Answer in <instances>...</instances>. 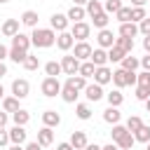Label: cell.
Returning a JSON list of instances; mask_svg holds the SVG:
<instances>
[{"label": "cell", "mask_w": 150, "mask_h": 150, "mask_svg": "<svg viewBox=\"0 0 150 150\" xmlns=\"http://www.w3.org/2000/svg\"><path fill=\"white\" fill-rule=\"evenodd\" d=\"M30 42H33V47H38V49L52 47V45H56V30H52V28H33Z\"/></svg>", "instance_id": "obj_1"}, {"label": "cell", "mask_w": 150, "mask_h": 150, "mask_svg": "<svg viewBox=\"0 0 150 150\" xmlns=\"http://www.w3.org/2000/svg\"><path fill=\"white\" fill-rule=\"evenodd\" d=\"M61 89H63V84L59 82V77H45V80H42V84H40V91H42L47 98L61 96Z\"/></svg>", "instance_id": "obj_2"}, {"label": "cell", "mask_w": 150, "mask_h": 150, "mask_svg": "<svg viewBox=\"0 0 150 150\" xmlns=\"http://www.w3.org/2000/svg\"><path fill=\"white\" fill-rule=\"evenodd\" d=\"M70 35L77 40V42H87V38L91 35V26L87 23V21H80V23H73V28H70Z\"/></svg>", "instance_id": "obj_3"}, {"label": "cell", "mask_w": 150, "mask_h": 150, "mask_svg": "<svg viewBox=\"0 0 150 150\" xmlns=\"http://www.w3.org/2000/svg\"><path fill=\"white\" fill-rule=\"evenodd\" d=\"M80 63H82V61H77L73 54H66V56L61 59V68H63V73H66L68 77H73V75L80 73Z\"/></svg>", "instance_id": "obj_4"}, {"label": "cell", "mask_w": 150, "mask_h": 150, "mask_svg": "<svg viewBox=\"0 0 150 150\" xmlns=\"http://www.w3.org/2000/svg\"><path fill=\"white\" fill-rule=\"evenodd\" d=\"M91 45L89 42H75V47H73V56L77 59V61H89L91 59Z\"/></svg>", "instance_id": "obj_5"}, {"label": "cell", "mask_w": 150, "mask_h": 150, "mask_svg": "<svg viewBox=\"0 0 150 150\" xmlns=\"http://www.w3.org/2000/svg\"><path fill=\"white\" fill-rule=\"evenodd\" d=\"M28 91H30L28 80L19 77V80H14V82H12V96H16L19 101H21V98H26V96H28Z\"/></svg>", "instance_id": "obj_6"}, {"label": "cell", "mask_w": 150, "mask_h": 150, "mask_svg": "<svg viewBox=\"0 0 150 150\" xmlns=\"http://www.w3.org/2000/svg\"><path fill=\"white\" fill-rule=\"evenodd\" d=\"M56 47H59L61 52H70V49L75 47V38L70 35V30H63V33L56 35Z\"/></svg>", "instance_id": "obj_7"}, {"label": "cell", "mask_w": 150, "mask_h": 150, "mask_svg": "<svg viewBox=\"0 0 150 150\" xmlns=\"http://www.w3.org/2000/svg\"><path fill=\"white\" fill-rule=\"evenodd\" d=\"M26 138H28V131H26L23 127L14 124V127L9 129V141H12V145H23Z\"/></svg>", "instance_id": "obj_8"}, {"label": "cell", "mask_w": 150, "mask_h": 150, "mask_svg": "<svg viewBox=\"0 0 150 150\" xmlns=\"http://www.w3.org/2000/svg\"><path fill=\"white\" fill-rule=\"evenodd\" d=\"M49 26H52V30H56V33H63V30H68V16L66 14H52V19H49Z\"/></svg>", "instance_id": "obj_9"}, {"label": "cell", "mask_w": 150, "mask_h": 150, "mask_svg": "<svg viewBox=\"0 0 150 150\" xmlns=\"http://www.w3.org/2000/svg\"><path fill=\"white\" fill-rule=\"evenodd\" d=\"M96 42H98V47H101V49H110V47L115 45V35H112V30H108V28L98 30Z\"/></svg>", "instance_id": "obj_10"}, {"label": "cell", "mask_w": 150, "mask_h": 150, "mask_svg": "<svg viewBox=\"0 0 150 150\" xmlns=\"http://www.w3.org/2000/svg\"><path fill=\"white\" fill-rule=\"evenodd\" d=\"M84 96H87V101H91V103H96V101H101L103 96H105V91H103V87L101 84H87V89H84Z\"/></svg>", "instance_id": "obj_11"}, {"label": "cell", "mask_w": 150, "mask_h": 150, "mask_svg": "<svg viewBox=\"0 0 150 150\" xmlns=\"http://www.w3.org/2000/svg\"><path fill=\"white\" fill-rule=\"evenodd\" d=\"M94 82L96 84H108V82H112V70L108 68V66H101V68H96V73H94Z\"/></svg>", "instance_id": "obj_12"}, {"label": "cell", "mask_w": 150, "mask_h": 150, "mask_svg": "<svg viewBox=\"0 0 150 150\" xmlns=\"http://www.w3.org/2000/svg\"><path fill=\"white\" fill-rule=\"evenodd\" d=\"M112 84H115L117 89H122V87H129V70H124V68H117V70H112Z\"/></svg>", "instance_id": "obj_13"}, {"label": "cell", "mask_w": 150, "mask_h": 150, "mask_svg": "<svg viewBox=\"0 0 150 150\" xmlns=\"http://www.w3.org/2000/svg\"><path fill=\"white\" fill-rule=\"evenodd\" d=\"M21 30H19V19H5V23H2V35L5 38H14V35H19Z\"/></svg>", "instance_id": "obj_14"}, {"label": "cell", "mask_w": 150, "mask_h": 150, "mask_svg": "<svg viewBox=\"0 0 150 150\" xmlns=\"http://www.w3.org/2000/svg\"><path fill=\"white\" fill-rule=\"evenodd\" d=\"M68 143H70V145H73L75 150H84L89 141H87V134H84V131H73V134H70V141H68Z\"/></svg>", "instance_id": "obj_15"}, {"label": "cell", "mask_w": 150, "mask_h": 150, "mask_svg": "<svg viewBox=\"0 0 150 150\" xmlns=\"http://www.w3.org/2000/svg\"><path fill=\"white\" fill-rule=\"evenodd\" d=\"M42 124L54 129V127H59V124H61V115H59L56 110H45V112H42Z\"/></svg>", "instance_id": "obj_16"}, {"label": "cell", "mask_w": 150, "mask_h": 150, "mask_svg": "<svg viewBox=\"0 0 150 150\" xmlns=\"http://www.w3.org/2000/svg\"><path fill=\"white\" fill-rule=\"evenodd\" d=\"M38 143H40L42 148H47V145L54 143V131H52V127H42V129L38 131Z\"/></svg>", "instance_id": "obj_17"}, {"label": "cell", "mask_w": 150, "mask_h": 150, "mask_svg": "<svg viewBox=\"0 0 150 150\" xmlns=\"http://www.w3.org/2000/svg\"><path fill=\"white\" fill-rule=\"evenodd\" d=\"M68 21H73V23H80V21H84V16H87V9L84 7H77V5H73L70 9H68Z\"/></svg>", "instance_id": "obj_18"}, {"label": "cell", "mask_w": 150, "mask_h": 150, "mask_svg": "<svg viewBox=\"0 0 150 150\" xmlns=\"http://www.w3.org/2000/svg\"><path fill=\"white\" fill-rule=\"evenodd\" d=\"M38 19H40V16H38V12H35V9H26V12L21 14V19H19V21H21L23 26H28V28H38Z\"/></svg>", "instance_id": "obj_19"}, {"label": "cell", "mask_w": 150, "mask_h": 150, "mask_svg": "<svg viewBox=\"0 0 150 150\" xmlns=\"http://www.w3.org/2000/svg\"><path fill=\"white\" fill-rule=\"evenodd\" d=\"M120 35L122 38H136L138 35V23H134V21H127V23H120Z\"/></svg>", "instance_id": "obj_20"}, {"label": "cell", "mask_w": 150, "mask_h": 150, "mask_svg": "<svg viewBox=\"0 0 150 150\" xmlns=\"http://www.w3.org/2000/svg\"><path fill=\"white\" fill-rule=\"evenodd\" d=\"M30 35H26V33H19V35H14L12 38V47H19V49H23V52H28L30 49Z\"/></svg>", "instance_id": "obj_21"}, {"label": "cell", "mask_w": 150, "mask_h": 150, "mask_svg": "<svg viewBox=\"0 0 150 150\" xmlns=\"http://www.w3.org/2000/svg\"><path fill=\"white\" fill-rule=\"evenodd\" d=\"M96 68H101V66H105L108 63V52L105 49H101V47H96L94 52H91V59H89Z\"/></svg>", "instance_id": "obj_22"}, {"label": "cell", "mask_w": 150, "mask_h": 150, "mask_svg": "<svg viewBox=\"0 0 150 150\" xmlns=\"http://www.w3.org/2000/svg\"><path fill=\"white\" fill-rule=\"evenodd\" d=\"M77 96H80V91H77L73 84H68V82H66V84H63V89H61V98H63L66 103H75V101H77Z\"/></svg>", "instance_id": "obj_23"}, {"label": "cell", "mask_w": 150, "mask_h": 150, "mask_svg": "<svg viewBox=\"0 0 150 150\" xmlns=\"http://www.w3.org/2000/svg\"><path fill=\"white\" fill-rule=\"evenodd\" d=\"M105 98H108V105H112V108H120V105L124 103V94H122L120 89L108 91V94H105Z\"/></svg>", "instance_id": "obj_24"}, {"label": "cell", "mask_w": 150, "mask_h": 150, "mask_svg": "<svg viewBox=\"0 0 150 150\" xmlns=\"http://www.w3.org/2000/svg\"><path fill=\"white\" fill-rule=\"evenodd\" d=\"M124 56H127V52H124V49H120L117 45H112V47L108 49V61H110V63H122V59H124Z\"/></svg>", "instance_id": "obj_25"}, {"label": "cell", "mask_w": 150, "mask_h": 150, "mask_svg": "<svg viewBox=\"0 0 150 150\" xmlns=\"http://www.w3.org/2000/svg\"><path fill=\"white\" fill-rule=\"evenodd\" d=\"M2 110H5V112H16V110H21L19 98H16V96H5V98H2Z\"/></svg>", "instance_id": "obj_26"}, {"label": "cell", "mask_w": 150, "mask_h": 150, "mask_svg": "<svg viewBox=\"0 0 150 150\" xmlns=\"http://www.w3.org/2000/svg\"><path fill=\"white\" fill-rule=\"evenodd\" d=\"M120 117H122V115H120V110H117V108H112V105H108V108L103 110V120H105L108 124H120Z\"/></svg>", "instance_id": "obj_27"}, {"label": "cell", "mask_w": 150, "mask_h": 150, "mask_svg": "<svg viewBox=\"0 0 150 150\" xmlns=\"http://www.w3.org/2000/svg\"><path fill=\"white\" fill-rule=\"evenodd\" d=\"M141 66V59H136L134 54H127L124 59H122V68L124 70H131V73H136V68Z\"/></svg>", "instance_id": "obj_28"}, {"label": "cell", "mask_w": 150, "mask_h": 150, "mask_svg": "<svg viewBox=\"0 0 150 150\" xmlns=\"http://www.w3.org/2000/svg\"><path fill=\"white\" fill-rule=\"evenodd\" d=\"M12 120H14V124H19V127H26L28 122H30V112L28 110H16V112H12Z\"/></svg>", "instance_id": "obj_29"}, {"label": "cell", "mask_w": 150, "mask_h": 150, "mask_svg": "<svg viewBox=\"0 0 150 150\" xmlns=\"http://www.w3.org/2000/svg\"><path fill=\"white\" fill-rule=\"evenodd\" d=\"M108 21H110V14H105V12H101V14L91 16V23H94V28H98V30L108 28Z\"/></svg>", "instance_id": "obj_30"}, {"label": "cell", "mask_w": 150, "mask_h": 150, "mask_svg": "<svg viewBox=\"0 0 150 150\" xmlns=\"http://www.w3.org/2000/svg\"><path fill=\"white\" fill-rule=\"evenodd\" d=\"M45 73H47V77H56V75L63 73V68H61L59 61H47L45 63Z\"/></svg>", "instance_id": "obj_31"}, {"label": "cell", "mask_w": 150, "mask_h": 150, "mask_svg": "<svg viewBox=\"0 0 150 150\" xmlns=\"http://www.w3.org/2000/svg\"><path fill=\"white\" fill-rule=\"evenodd\" d=\"M134 143H136V138H134V134L129 131V134H124V136H122L115 145H117L120 150H131V148H134Z\"/></svg>", "instance_id": "obj_32"}, {"label": "cell", "mask_w": 150, "mask_h": 150, "mask_svg": "<svg viewBox=\"0 0 150 150\" xmlns=\"http://www.w3.org/2000/svg\"><path fill=\"white\" fill-rule=\"evenodd\" d=\"M94 73H96V66H94L91 61H82V63H80V73H77V75H82V77L89 80V77H94Z\"/></svg>", "instance_id": "obj_33"}, {"label": "cell", "mask_w": 150, "mask_h": 150, "mask_svg": "<svg viewBox=\"0 0 150 150\" xmlns=\"http://www.w3.org/2000/svg\"><path fill=\"white\" fill-rule=\"evenodd\" d=\"M115 45H117L120 49H124L127 54L134 52V40H131V38H122V35H120V38H115Z\"/></svg>", "instance_id": "obj_34"}, {"label": "cell", "mask_w": 150, "mask_h": 150, "mask_svg": "<svg viewBox=\"0 0 150 150\" xmlns=\"http://www.w3.org/2000/svg\"><path fill=\"white\" fill-rule=\"evenodd\" d=\"M66 82L73 84L77 91H84V89H87V77H82V75H73V77H68Z\"/></svg>", "instance_id": "obj_35"}, {"label": "cell", "mask_w": 150, "mask_h": 150, "mask_svg": "<svg viewBox=\"0 0 150 150\" xmlns=\"http://www.w3.org/2000/svg\"><path fill=\"white\" fill-rule=\"evenodd\" d=\"M124 127H127V131H131V134H136V131H138V129L143 127V120H141L138 115H131V117L127 120V124H124Z\"/></svg>", "instance_id": "obj_36"}, {"label": "cell", "mask_w": 150, "mask_h": 150, "mask_svg": "<svg viewBox=\"0 0 150 150\" xmlns=\"http://www.w3.org/2000/svg\"><path fill=\"white\" fill-rule=\"evenodd\" d=\"M122 7H124V5H122V0H105L103 12H105V14H117Z\"/></svg>", "instance_id": "obj_37"}, {"label": "cell", "mask_w": 150, "mask_h": 150, "mask_svg": "<svg viewBox=\"0 0 150 150\" xmlns=\"http://www.w3.org/2000/svg\"><path fill=\"white\" fill-rule=\"evenodd\" d=\"M26 56H28V52H23V49H19V47H12V49H9V59H12L14 63H23Z\"/></svg>", "instance_id": "obj_38"}, {"label": "cell", "mask_w": 150, "mask_h": 150, "mask_svg": "<svg viewBox=\"0 0 150 150\" xmlns=\"http://www.w3.org/2000/svg\"><path fill=\"white\" fill-rule=\"evenodd\" d=\"M84 9H87V14H89V16H96V14H101V12H103V5H101L98 0H89Z\"/></svg>", "instance_id": "obj_39"}, {"label": "cell", "mask_w": 150, "mask_h": 150, "mask_svg": "<svg viewBox=\"0 0 150 150\" xmlns=\"http://www.w3.org/2000/svg\"><path fill=\"white\" fill-rule=\"evenodd\" d=\"M75 115H77L80 120H89V117H91V108H89L87 103H77V105H75Z\"/></svg>", "instance_id": "obj_40"}, {"label": "cell", "mask_w": 150, "mask_h": 150, "mask_svg": "<svg viewBox=\"0 0 150 150\" xmlns=\"http://www.w3.org/2000/svg\"><path fill=\"white\" fill-rule=\"evenodd\" d=\"M134 138H136V141H141V143H150V127H148V124H143V127L134 134Z\"/></svg>", "instance_id": "obj_41"}, {"label": "cell", "mask_w": 150, "mask_h": 150, "mask_svg": "<svg viewBox=\"0 0 150 150\" xmlns=\"http://www.w3.org/2000/svg\"><path fill=\"white\" fill-rule=\"evenodd\" d=\"M143 19H148L145 7H131V21H134V23H141Z\"/></svg>", "instance_id": "obj_42"}, {"label": "cell", "mask_w": 150, "mask_h": 150, "mask_svg": "<svg viewBox=\"0 0 150 150\" xmlns=\"http://www.w3.org/2000/svg\"><path fill=\"white\" fill-rule=\"evenodd\" d=\"M124 134H129L124 124H112V131H110V136H112V143H117V141H120Z\"/></svg>", "instance_id": "obj_43"}, {"label": "cell", "mask_w": 150, "mask_h": 150, "mask_svg": "<svg viewBox=\"0 0 150 150\" xmlns=\"http://www.w3.org/2000/svg\"><path fill=\"white\" fill-rule=\"evenodd\" d=\"M23 68H26V70H38V68H40V59L33 56V54H28L26 61H23Z\"/></svg>", "instance_id": "obj_44"}, {"label": "cell", "mask_w": 150, "mask_h": 150, "mask_svg": "<svg viewBox=\"0 0 150 150\" xmlns=\"http://www.w3.org/2000/svg\"><path fill=\"white\" fill-rule=\"evenodd\" d=\"M115 19H117L120 23H127V21H131V7H122V9L115 14Z\"/></svg>", "instance_id": "obj_45"}, {"label": "cell", "mask_w": 150, "mask_h": 150, "mask_svg": "<svg viewBox=\"0 0 150 150\" xmlns=\"http://www.w3.org/2000/svg\"><path fill=\"white\" fill-rule=\"evenodd\" d=\"M136 98L145 103V101L150 98V87H136Z\"/></svg>", "instance_id": "obj_46"}, {"label": "cell", "mask_w": 150, "mask_h": 150, "mask_svg": "<svg viewBox=\"0 0 150 150\" xmlns=\"http://www.w3.org/2000/svg\"><path fill=\"white\" fill-rule=\"evenodd\" d=\"M136 87H150V73L148 70H141L138 73V84Z\"/></svg>", "instance_id": "obj_47"}, {"label": "cell", "mask_w": 150, "mask_h": 150, "mask_svg": "<svg viewBox=\"0 0 150 150\" xmlns=\"http://www.w3.org/2000/svg\"><path fill=\"white\" fill-rule=\"evenodd\" d=\"M138 33H143V38H145V35H150V16H148V19H143V21L138 23Z\"/></svg>", "instance_id": "obj_48"}, {"label": "cell", "mask_w": 150, "mask_h": 150, "mask_svg": "<svg viewBox=\"0 0 150 150\" xmlns=\"http://www.w3.org/2000/svg\"><path fill=\"white\" fill-rule=\"evenodd\" d=\"M12 141H9V131L7 129H0V148H5V145H9Z\"/></svg>", "instance_id": "obj_49"}, {"label": "cell", "mask_w": 150, "mask_h": 150, "mask_svg": "<svg viewBox=\"0 0 150 150\" xmlns=\"http://www.w3.org/2000/svg\"><path fill=\"white\" fill-rule=\"evenodd\" d=\"M141 68H143V70H148V73H150V54H145V56H143V59H141Z\"/></svg>", "instance_id": "obj_50"}, {"label": "cell", "mask_w": 150, "mask_h": 150, "mask_svg": "<svg viewBox=\"0 0 150 150\" xmlns=\"http://www.w3.org/2000/svg\"><path fill=\"white\" fill-rule=\"evenodd\" d=\"M26 150H42V145L38 141H30V143H26Z\"/></svg>", "instance_id": "obj_51"}, {"label": "cell", "mask_w": 150, "mask_h": 150, "mask_svg": "<svg viewBox=\"0 0 150 150\" xmlns=\"http://www.w3.org/2000/svg\"><path fill=\"white\" fill-rule=\"evenodd\" d=\"M7 120H9V117H7V112H5V110H0V129H5Z\"/></svg>", "instance_id": "obj_52"}, {"label": "cell", "mask_w": 150, "mask_h": 150, "mask_svg": "<svg viewBox=\"0 0 150 150\" xmlns=\"http://www.w3.org/2000/svg\"><path fill=\"white\" fill-rule=\"evenodd\" d=\"M143 49H145V54H150V35L143 38Z\"/></svg>", "instance_id": "obj_53"}, {"label": "cell", "mask_w": 150, "mask_h": 150, "mask_svg": "<svg viewBox=\"0 0 150 150\" xmlns=\"http://www.w3.org/2000/svg\"><path fill=\"white\" fill-rule=\"evenodd\" d=\"M56 150H75V148H73L70 143H59V145H56Z\"/></svg>", "instance_id": "obj_54"}, {"label": "cell", "mask_w": 150, "mask_h": 150, "mask_svg": "<svg viewBox=\"0 0 150 150\" xmlns=\"http://www.w3.org/2000/svg\"><path fill=\"white\" fill-rule=\"evenodd\" d=\"M148 0H131V7H145Z\"/></svg>", "instance_id": "obj_55"}, {"label": "cell", "mask_w": 150, "mask_h": 150, "mask_svg": "<svg viewBox=\"0 0 150 150\" xmlns=\"http://www.w3.org/2000/svg\"><path fill=\"white\" fill-rule=\"evenodd\" d=\"M84 150H103V148H101V145H96V143H87V148H84Z\"/></svg>", "instance_id": "obj_56"}, {"label": "cell", "mask_w": 150, "mask_h": 150, "mask_svg": "<svg viewBox=\"0 0 150 150\" xmlns=\"http://www.w3.org/2000/svg\"><path fill=\"white\" fill-rule=\"evenodd\" d=\"M5 75H7V66H5V63H2V61H0V80H2V77H5Z\"/></svg>", "instance_id": "obj_57"}, {"label": "cell", "mask_w": 150, "mask_h": 150, "mask_svg": "<svg viewBox=\"0 0 150 150\" xmlns=\"http://www.w3.org/2000/svg\"><path fill=\"white\" fill-rule=\"evenodd\" d=\"M87 2L89 0H73V5H77V7H87Z\"/></svg>", "instance_id": "obj_58"}, {"label": "cell", "mask_w": 150, "mask_h": 150, "mask_svg": "<svg viewBox=\"0 0 150 150\" xmlns=\"http://www.w3.org/2000/svg\"><path fill=\"white\" fill-rule=\"evenodd\" d=\"M103 150H120L115 143H108V145H103Z\"/></svg>", "instance_id": "obj_59"}, {"label": "cell", "mask_w": 150, "mask_h": 150, "mask_svg": "<svg viewBox=\"0 0 150 150\" xmlns=\"http://www.w3.org/2000/svg\"><path fill=\"white\" fill-rule=\"evenodd\" d=\"M9 150H26L23 145H9Z\"/></svg>", "instance_id": "obj_60"}, {"label": "cell", "mask_w": 150, "mask_h": 150, "mask_svg": "<svg viewBox=\"0 0 150 150\" xmlns=\"http://www.w3.org/2000/svg\"><path fill=\"white\" fill-rule=\"evenodd\" d=\"M5 98V89H2V84H0V101Z\"/></svg>", "instance_id": "obj_61"}, {"label": "cell", "mask_w": 150, "mask_h": 150, "mask_svg": "<svg viewBox=\"0 0 150 150\" xmlns=\"http://www.w3.org/2000/svg\"><path fill=\"white\" fill-rule=\"evenodd\" d=\"M145 110H148V112H150V98H148V101H145Z\"/></svg>", "instance_id": "obj_62"}, {"label": "cell", "mask_w": 150, "mask_h": 150, "mask_svg": "<svg viewBox=\"0 0 150 150\" xmlns=\"http://www.w3.org/2000/svg\"><path fill=\"white\" fill-rule=\"evenodd\" d=\"M7 2H9V0H0V5H7Z\"/></svg>", "instance_id": "obj_63"}, {"label": "cell", "mask_w": 150, "mask_h": 150, "mask_svg": "<svg viewBox=\"0 0 150 150\" xmlns=\"http://www.w3.org/2000/svg\"><path fill=\"white\" fill-rule=\"evenodd\" d=\"M145 150H150V143H145Z\"/></svg>", "instance_id": "obj_64"}]
</instances>
